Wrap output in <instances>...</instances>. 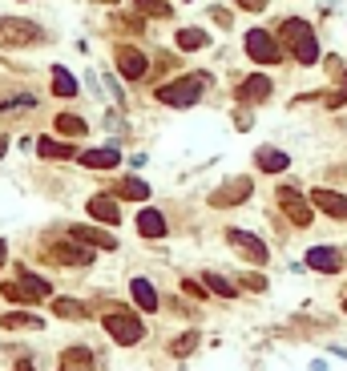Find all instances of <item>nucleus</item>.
I'll use <instances>...</instances> for the list:
<instances>
[{"label": "nucleus", "instance_id": "obj_13", "mask_svg": "<svg viewBox=\"0 0 347 371\" xmlns=\"http://www.w3.org/2000/svg\"><path fill=\"white\" fill-rule=\"evenodd\" d=\"M267 97H271V77L255 73V77H247V81L238 85V101H247V105H255V101H267Z\"/></svg>", "mask_w": 347, "mask_h": 371}, {"label": "nucleus", "instance_id": "obj_28", "mask_svg": "<svg viewBox=\"0 0 347 371\" xmlns=\"http://www.w3.org/2000/svg\"><path fill=\"white\" fill-rule=\"evenodd\" d=\"M53 93H57V97H77V81L65 73V69H57V73H53Z\"/></svg>", "mask_w": 347, "mask_h": 371}, {"label": "nucleus", "instance_id": "obj_3", "mask_svg": "<svg viewBox=\"0 0 347 371\" xmlns=\"http://www.w3.org/2000/svg\"><path fill=\"white\" fill-rule=\"evenodd\" d=\"M41 28L33 21H16V16H0V45L4 49H21V45H37Z\"/></svg>", "mask_w": 347, "mask_h": 371}, {"label": "nucleus", "instance_id": "obj_21", "mask_svg": "<svg viewBox=\"0 0 347 371\" xmlns=\"http://www.w3.org/2000/svg\"><path fill=\"white\" fill-rule=\"evenodd\" d=\"M117 194L129 198V202H146L149 198V186L142 182V178H122V182H117Z\"/></svg>", "mask_w": 347, "mask_h": 371}, {"label": "nucleus", "instance_id": "obj_41", "mask_svg": "<svg viewBox=\"0 0 347 371\" xmlns=\"http://www.w3.org/2000/svg\"><path fill=\"white\" fill-rule=\"evenodd\" d=\"M61 371H77V367H61Z\"/></svg>", "mask_w": 347, "mask_h": 371}, {"label": "nucleus", "instance_id": "obj_39", "mask_svg": "<svg viewBox=\"0 0 347 371\" xmlns=\"http://www.w3.org/2000/svg\"><path fill=\"white\" fill-rule=\"evenodd\" d=\"M4 149H9V141H4V137H0V158H4Z\"/></svg>", "mask_w": 347, "mask_h": 371}, {"label": "nucleus", "instance_id": "obj_40", "mask_svg": "<svg viewBox=\"0 0 347 371\" xmlns=\"http://www.w3.org/2000/svg\"><path fill=\"white\" fill-rule=\"evenodd\" d=\"M0 267H4V242H0Z\"/></svg>", "mask_w": 347, "mask_h": 371}, {"label": "nucleus", "instance_id": "obj_30", "mask_svg": "<svg viewBox=\"0 0 347 371\" xmlns=\"http://www.w3.org/2000/svg\"><path fill=\"white\" fill-rule=\"evenodd\" d=\"M206 286H210V291H214V295H223V299H235L238 295V291H235V286H230V283H226V279H223V274H206Z\"/></svg>", "mask_w": 347, "mask_h": 371}, {"label": "nucleus", "instance_id": "obj_31", "mask_svg": "<svg viewBox=\"0 0 347 371\" xmlns=\"http://www.w3.org/2000/svg\"><path fill=\"white\" fill-rule=\"evenodd\" d=\"M0 295L9 299V303H33V295H28L21 283H4V286H0Z\"/></svg>", "mask_w": 347, "mask_h": 371}, {"label": "nucleus", "instance_id": "obj_16", "mask_svg": "<svg viewBox=\"0 0 347 371\" xmlns=\"http://www.w3.org/2000/svg\"><path fill=\"white\" fill-rule=\"evenodd\" d=\"M255 166H259L262 173H283L287 166H291V158H287L283 149H271V146H262L259 154H255Z\"/></svg>", "mask_w": 347, "mask_h": 371}, {"label": "nucleus", "instance_id": "obj_35", "mask_svg": "<svg viewBox=\"0 0 347 371\" xmlns=\"http://www.w3.org/2000/svg\"><path fill=\"white\" fill-rule=\"evenodd\" d=\"M238 9H247V13H259V9H267V0H235Z\"/></svg>", "mask_w": 347, "mask_h": 371}, {"label": "nucleus", "instance_id": "obj_7", "mask_svg": "<svg viewBox=\"0 0 347 371\" xmlns=\"http://www.w3.org/2000/svg\"><path fill=\"white\" fill-rule=\"evenodd\" d=\"M279 206L287 210V218L295 226H311V206L303 198H299V190H291V186H283L279 190Z\"/></svg>", "mask_w": 347, "mask_h": 371}, {"label": "nucleus", "instance_id": "obj_23", "mask_svg": "<svg viewBox=\"0 0 347 371\" xmlns=\"http://www.w3.org/2000/svg\"><path fill=\"white\" fill-rule=\"evenodd\" d=\"M178 49H186V53L206 49V33H202V28H182V33H178Z\"/></svg>", "mask_w": 347, "mask_h": 371}, {"label": "nucleus", "instance_id": "obj_15", "mask_svg": "<svg viewBox=\"0 0 347 371\" xmlns=\"http://www.w3.org/2000/svg\"><path fill=\"white\" fill-rule=\"evenodd\" d=\"M89 214H93L97 222H105V226H117V222H122V210H117V202L105 198V194L89 198Z\"/></svg>", "mask_w": 347, "mask_h": 371}, {"label": "nucleus", "instance_id": "obj_19", "mask_svg": "<svg viewBox=\"0 0 347 371\" xmlns=\"http://www.w3.org/2000/svg\"><path fill=\"white\" fill-rule=\"evenodd\" d=\"M137 230H142V238H161L166 235V218L158 210H142L137 214Z\"/></svg>", "mask_w": 347, "mask_h": 371}, {"label": "nucleus", "instance_id": "obj_12", "mask_svg": "<svg viewBox=\"0 0 347 371\" xmlns=\"http://www.w3.org/2000/svg\"><path fill=\"white\" fill-rule=\"evenodd\" d=\"M311 206H319V210L331 214V218H347V194H335V190H315V194H311Z\"/></svg>", "mask_w": 347, "mask_h": 371}, {"label": "nucleus", "instance_id": "obj_37", "mask_svg": "<svg viewBox=\"0 0 347 371\" xmlns=\"http://www.w3.org/2000/svg\"><path fill=\"white\" fill-rule=\"evenodd\" d=\"M182 291H186V295H194V299H206V291H202L198 283H190V279H186V283H182Z\"/></svg>", "mask_w": 347, "mask_h": 371}, {"label": "nucleus", "instance_id": "obj_9", "mask_svg": "<svg viewBox=\"0 0 347 371\" xmlns=\"http://www.w3.org/2000/svg\"><path fill=\"white\" fill-rule=\"evenodd\" d=\"M49 259L65 262V267H89V262H93V250H89L85 242H81V247H77V242H57V247L49 250Z\"/></svg>", "mask_w": 347, "mask_h": 371}, {"label": "nucleus", "instance_id": "obj_36", "mask_svg": "<svg viewBox=\"0 0 347 371\" xmlns=\"http://www.w3.org/2000/svg\"><path fill=\"white\" fill-rule=\"evenodd\" d=\"M242 283H247L250 291H262V286H267V279H262V274H247V279H242Z\"/></svg>", "mask_w": 347, "mask_h": 371}, {"label": "nucleus", "instance_id": "obj_17", "mask_svg": "<svg viewBox=\"0 0 347 371\" xmlns=\"http://www.w3.org/2000/svg\"><path fill=\"white\" fill-rule=\"evenodd\" d=\"M117 161H122L117 149H89V154H81V166H89V170H113Z\"/></svg>", "mask_w": 347, "mask_h": 371}, {"label": "nucleus", "instance_id": "obj_2", "mask_svg": "<svg viewBox=\"0 0 347 371\" xmlns=\"http://www.w3.org/2000/svg\"><path fill=\"white\" fill-rule=\"evenodd\" d=\"M202 85H206V77H182V81H170V85L158 89V101L161 105H174V109H190L194 101L202 97Z\"/></svg>", "mask_w": 347, "mask_h": 371}, {"label": "nucleus", "instance_id": "obj_33", "mask_svg": "<svg viewBox=\"0 0 347 371\" xmlns=\"http://www.w3.org/2000/svg\"><path fill=\"white\" fill-rule=\"evenodd\" d=\"M16 109H33V97H13V101H0V113H16Z\"/></svg>", "mask_w": 347, "mask_h": 371}, {"label": "nucleus", "instance_id": "obj_1", "mask_svg": "<svg viewBox=\"0 0 347 371\" xmlns=\"http://www.w3.org/2000/svg\"><path fill=\"white\" fill-rule=\"evenodd\" d=\"M279 37H283L287 49L295 53V61H299V65H315V61H319V41H315V33H311L307 21H299V16L283 21Z\"/></svg>", "mask_w": 347, "mask_h": 371}, {"label": "nucleus", "instance_id": "obj_32", "mask_svg": "<svg viewBox=\"0 0 347 371\" xmlns=\"http://www.w3.org/2000/svg\"><path fill=\"white\" fill-rule=\"evenodd\" d=\"M194 347H198V335L190 331V335H182V339H174L170 351H174V355H186V351H194Z\"/></svg>", "mask_w": 347, "mask_h": 371}, {"label": "nucleus", "instance_id": "obj_43", "mask_svg": "<svg viewBox=\"0 0 347 371\" xmlns=\"http://www.w3.org/2000/svg\"><path fill=\"white\" fill-rule=\"evenodd\" d=\"M105 4H113V0H105Z\"/></svg>", "mask_w": 347, "mask_h": 371}, {"label": "nucleus", "instance_id": "obj_20", "mask_svg": "<svg viewBox=\"0 0 347 371\" xmlns=\"http://www.w3.org/2000/svg\"><path fill=\"white\" fill-rule=\"evenodd\" d=\"M57 134H65V137H85L89 134V125L81 122V117H73V113H57Z\"/></svg>", "mask_w": 347, "mask_h": 371}, {"label": "nucleus", "instance_id": "obj_34", "mask_svg": "<svg viewBox=\"0 0 347 371\" xmlns=\"http://www.w3.org/2000/svg\"><path fill=\"white\" fill-rule=\"evenodd\" d=\"M343 101H347V73H343V85L335 89L331 97H327V105H331V109H339V105H343Z\"/></svg>", "mask_w": 347, "mask_h": 371}, {"label": "nucleus", "instance_id": "obj_5", "mask_svg": "<svg viewBox=\"0 0 347 371\" xmlns=\"http://www.w3.org/2000/svg\"><path fill=\"white\" fill-rule=\"evenodd\" d=\"M105 331L117 339V343H137L142 335H146V327H142V319L137 315H122V311H113V315H105Z\"/></svg>", "mask_w": 347, "mask_h": 371}, {"label": "nucleus", "instance_id": "obj_27", "mask_svg": "<svg viewBox=\"0 0 347 371\" xmlns=\"http://www.w3.org/2000/svg\"><path fill=\"white\" fill-rule=\"evenodd\" d=\"M134 9L142 16H158V21H166V16H170V4H166V0H134Z\"/></svg>", "mask_w": 347, "mask_h": 371}, {"label": "nucleus", "instance_id": "obj_4", "mask_svg": "<svg viewBox=\"0 0 347 371\" xmlns=\"http://www.w3.org/2000/svg\"><path fill=\"white\" fill-rule=\"evenodd\" d=\"M247 53L259 65H279L283 61V49H279V41H274L267 28H250L247 33Z\"/></svg>", "mask_w": 347, "mask_h": 371}, {"label": "nucleus", "instance_id": "obj_6", "mask_svg": "<svg viewBox=\"0 0 347 371\" xmlns=\"http://www.w3.org/2000/svg\"><path fill=\"white\" fill-rule=\"evenodd\" d=\"M226 242H230L242 259L255 262V267H262V262H267V242H262V238H255V235H247V230H226Z\"/></svg>", "mask_w": 347, "mask_h": 371}, {"label": "nucleus", "instance_id": "obj_25", "mask_svg": "<svg viewBox=\"0 0 347 371\" xmlns=\"http://www.w3.org/2000/svg\"><path fill=\"white\" fill-rule=\"evenodd\" d=\"M61 363H65V367H81V371H85V367H93V351H85V347H69V351L61 355Z\"/></svg>", "mask_w": 347, "mask_h": 371}, {"label": "nucleus", "instance_id": "obj_18", "mask_svg": "<svg viewBox=\"0 0 347 371\" xmlns=\"http://www.w3.org/2000/svg\"><path fill=\"white\" fill-rule=\"evenodd\" d=\"M129 295H134V303L142 311H158V291H154L146 279H134V283H129Z\"/></svg>", "mask_w": 347, "mask_h": 371}, {"label": "nucleus", "instance_id": "obj_11", "mask_svg": "<svg viewBox=\"0 0 347 371\" xmlns=\"http://www.w3.org/2000/svg\"><path fill=\"white\" fill-rule=\"evenodd\" d=\"M247 194H250V178H235V182H226L223 190H214L210 206H235V202H247Z\"/></svg>", "mask_w": 347, "mask_h": 371}, {"label": "nucleus", "instance_id": "obj_26", "mask_svg": "<svg viewBox=\"0 0 347 371\" xmlns=\"http://www.w3.org/2000/svg\"><path fill=\"white\" fill-rule=\"evenodd\" d=\"M21 286H25L33 299H49V291H53L45 279H37V274H28V271H21Z\"/></svg>", "mask_w": 347, "mask_h": 371}, {"label": "nucleus", "instance_id": "obj_29", "mask_svg": "<svg viewBox=\"0 0 347 371\" xmlns=\"http://www.w3.org/2000/svg\"><path fill=\"white\" fill-rule=\"evenodd\" d=\"M53 315H61V319H85V307L73 303V299H57V303H53Z\"/></svg>", "mask_w": 347, "mask_h": 371}, {"label": "nucleus", "instance_id": "obj_42", "mask_svg": "<svg viewBox=\"0 0 347 371\" xmlns=\"http://www.w3.org/2000/svg\"><path fill=\"white\" fill-rule=\"evenodd\" d=\"M343 311H347V299H343Z\"/></svg>", "mask_w": 347, "mask_h": 371}, {"label": "nucleus", "instance_id": "obj_8", "mask_svg": "<svg viewBox=\"0 0 347 371\" xmlns=\"http://www.w3.org/2000/svg\"><path fill=\"white\" fill-rule=\"evenodd\" d=\"M307 267L311 271H319V274H335V271H343V254L335 247H311L307 250Z\"/></svg>", "mask_w": 347, "mask_h": 371}, {"label": "nucleus", "instance_id": "obj_24", "mask_svg": "<svg viewBox=\"0 0 347 371\" xmlns=\"http://www.w3.org/2000/svg\"><path fill=\"white\" fill-rule=\"evenodd\" d=\"M37 154H41V158H73V146L53 141V137H41V141H37Z\"/></svg>", "mask_w": 347, "mask_h": 371}, {"label": "nucleus", "instance_id": "obj_14", "mask_svg": "<svg viewBox=\"0 0 347 371\" xmlns=\"http://www.w3.org/2000/svg\"><path fill=\"white\" fill-rule=\"evenodd\" d=\"M69 235H73L77 242H85V247H101V250H113V247H117V238L105 235V230H97V226H73Z\"/></svg>", "mask_w": 347, "mask_h": 371}, {"label": "nucleus", "instance_id": "obj_10", "mask_svg": "<svg viewBox=\"0 0 347 371\" xmlns=\"http://www.w3.org/2000/svg\"><path fill=\"white\" fill-rule=\"evenodd\" d=\"M146 57H142V53L137 49H129V45H122V49H117V73L125 77V81H142V77H146Z\"/></svg>", "mask_w": 347, "mask_h": 371}, {"label": "nucleus", "instance_id": "obj_38", "mask_svg": "<svg viewBox=\"0 0 347 371\" xmlns=\"http://www.w3.org/2000/svg\"><path fill=\"white\" fill-rule=\"evenodd\" d=\"M16 371H37V367H33V363L25 359V363H16Z\"/></svg>", "mask_w": 347, "mask_h": 371}, {"label": "nucleus", "instance_id": "obj_22", "mask_svg": "<svg viewBox=\"0 0 347 371\" xmlns=\"http://www.w3.org/2000/svg\"><path fill=\"white\" fill-rule=\"evenodd\" d=\"M0 323H4L9 331H21V327H28V331H41V319L33 315V311H13V315H4Z\"/></svg>", "mask_w": 347, "mask_h": 371}]
</instances>
